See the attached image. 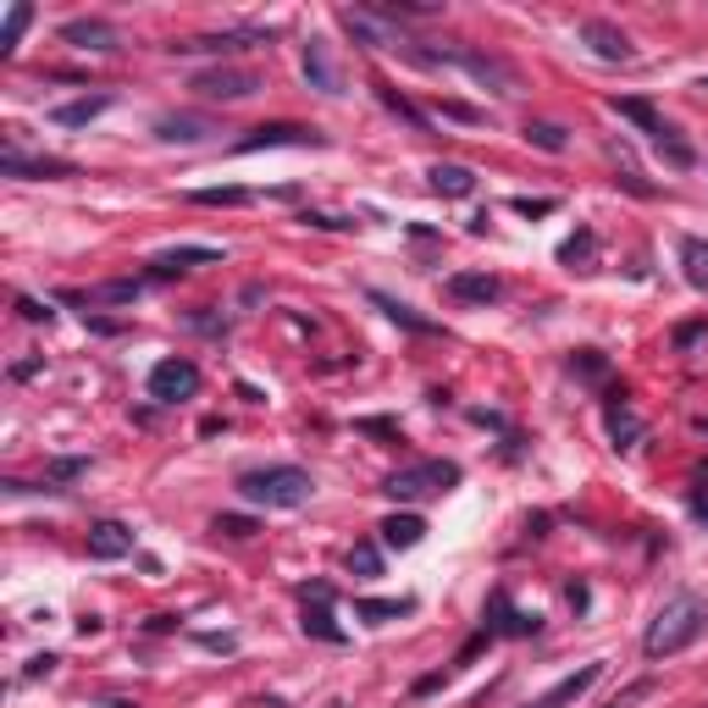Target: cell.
I'll use <instances>...</instances> for the list:
<instances>
[{"label":"cell","instance_id":"obj_28","mask_svg":"<svg viewBox=\"0 0 708 708\" xmlns=\"http://www.w3.org/2000/svg\"><path fill=\"white\" fill-rule=\"evenodd\" d=\"M194 205H249V189H194Z\"/></svg>","mask_w":708,"mask_h":708},{"label":"cell","instance_id":"obj_12","mask_svg":"<svg viewBox=\"0 0 708 708\" xmlns=\"http://www.w3.org/2000/svg\"><path fill=\"white\" fill-rule=\"evenodd\" d=\"M62 40L78 45V51H117V29H111L106 18H73V23L62 29Z\"/></svg>","mask_w":708,"mask_h":708},{"label":"cell","instance_id":"obj_16","mask_svg":"<svg viewBox=\"0 0 708 708\" xmlns=\"http://www.w3.org/2000/svg\"><path fill=\"white\" fill-rule=\"evenodd\" d=\"M598 675H603V664H581L576 675H565L554 691H543V697H537V702H526V708H565V702H576V697H581V691H587Z\"/></svg>","mask_w":708,"mask_h":708},{"label":"cell","instance_id":"obj_23","mask_svg":"<svg viewBox=\"0 0 708 708\" xmlns=\"http://www.w3.org/2000/svg\"><path fill=\"white\" fill-rule=\"evenodd\" d=\"M372 304L388 315V321H399V326H410V332H432V321L427 315H416L410 304H399V299H388V293H372Z\"/></svg>","mask_w":708,"mask_h":708},{"label":"cell","instance_id":"obj_21","mask_svg":"<svg viewBox=\"0 0 708 708\" xmlns=\"http://www.w3.org/2000/svg\"><path fill=\"white\" fill-rule=\"evenodd\" d=\"M680 266H686V282L697 293H708V244L702 238H680Z\"/></svg>","mask_w":708,"mask_h":708},{"label":"cell","instance_id":"obj_34","mask_svg":"<svg viewBox=\"0 0 708 708\" xmlns=\"http://www.w3.org/2000/svg\"><path fill=\"white\" fill-rule=\"evenodd\" d=\"M18 310H23L29 321H51V315H56V310H51V304H40V299H23Z\"/></svg>","mask_w":708,"mask_h":708},{"label":"cell","instance_id":"obj_10","mask_svg":"<svg viewBox=\"0 0 708 708\" xmlns=\"http://www.w3.org/2000/svg\"><path fill=\"white\" fill-rule=\"evenodd\" d=\"M581 40L592 45V56H603V62H636V51H631V40L614 29V23H581Z\"/></svg>","mask_w":708,"mask_h":708},{"label":"cell","instance_id":"obj_29","mask_svg":"<svg viewBox=\"0 0 708 708\" xmlns=\"http://www.w3.org/2000/svg\"><path fill=\"white\" fill-rule=\"evenodd\" d=\"M377 95H383V106H388V111H394V117H405V122H410V128H416V133H427V117H421V111H416V106H410V100H399V95H394V89H377Z\"/></svg>","mask_w":708,"mask_h":708},{"label":"cell","instance_id":"obj_37","mask_svg":"<svg viewBox=\"0 0 708 708\" xmlns=\"http://www.w3.org/2000/svg\"><path fill=\"white\" fill-rule=\"evenodd\" d=\"M697 521H702V526H708V504H697Z\"/></svg>","mask_w":708,"mask_h":708},{"label":"cell","instance_id":"obj_17","mask_svg":"<svg viewBox=\"0 0 708 708\" xmlns=\"http://www.w3.org/2000/svg\"><path fill=\"white\" fill-rule=\"evenodd\" d=\"M427 178H432V189H438L443 200H465V194H476V172H471V167H460V161H438Z\"/></svg>","mask_w":708,"mask_h":708},{"label":"cell","instance_id":"obj_7","mask_svg":"<svg viewBox=\"0 0 708 708\" xmlns=\"http://www.w3.org/2000/svg\"><path fill=\"white\" fill-rule=\"evenodd\" d=\"M0 172H7V178H23V183H45V178H73V161H56V155H23L18 144H7V155H0Z\"/></svg>","mask_w":708,"mask_h":708},{"label":"cell","instance_id":"obj_9","mask_svg":"<svg viewBox=\"0 0 708 708\" xmlns=\"http://www.w3.org/2000/svg\"><path fill=\"white\" fill-rule=\"evenodd\" d=\"M304 78L321 95H343V78H337V62H332V45L326 40H310L304 45Z\"/></svg>","mask_w":708,"mask_h":708},{"label":"cell","instance_id":"obj_35","mask_svg":"<svg viewBox=\"0 0 708 708\" xmlns=\"http://www.w3.org/2000/svg\"><path fill=\"white\" fill-rule=\"evenodd\" d=\"M702 337H708V326H680V332H675L680 348H691V343H702Z\"/></svg>","mask_w":708,"mask_h":708},{"label":"cell","instance_id":"obj_6","mask_svg":"<svg viewBox=\"0 0 708 708\" xmlns=\"http://www.w3.org/2000/svg\"><path fill=\"white\" fill-rule=\"evenodd\" d=\"M271 29H227V34H200V40H178L167 45L172 56H211V51H249V45H266Z\"/></svg>","mask_w":708,"mask_h":708},{"label":"cell","instance_id":"obj_38","mask_svg":"<svg viewBox=\"0 0 708 708\" xmlns=\"http://www.w3.org/2000/svg\"><path fill=\"white\" fill-rule=\"evenodd\" d=\"M702 89H708V78H702Z\"/></svg>","mask_w":708,"mask_h":708},{"label":"cell","instance_id":"obj_5","mask_svg":"<svg viewBox=\"0 0 708 708\" xmlns=\"http://www.w3.org/2000/svg\"><path fill=\"white\" fill-rule=\"evenodd\" d=\"M189 89L205 95V100H249V95L260 89V78L244 73V67H211V73H194Z\"/></svg>","mask_w":708,"mask_h":708},{"label":"cell","instance_id":"obj_22","mask_svg":"<svg viewBox=\"0 0 708 708\" xmlns=\"http://www.w3.org/2000/svg\"><path fill=\"white\" fill-rule=\"evenodd\" d=\"M354 614L372 620V625H388V620L410 614V598H366V603H354Z\"/></svg>","mask_w":708,"mask_h":708},{"label":"cell","instance_id":"obj_30","mask_svg":"<svg viewBox=\"0 0 708 708\" xmlns=\"http://www.w3.org/2000/svg\"><path fill=\"white\" fill-rule=\"evenodd\" d=\"M348 570H361V576H377V570H383V554H377L372 543H361V548L348 554Z\"/></svg>","mask_w":708,"mask_h":708},{"label":"cell","instance_id":"obj_18","mask_svg":"<svg viewBox=\"0 0 708 708\" xmlns=\"http://www.w3.org/2000/svg\"><path fill=\"white\" fill-rule=\"evenodd\" d=\"M304 598H315V609L304 603V631H310V636H321V642H343V631L332 625V609H326V603H332V592H326V587H310Z\"/></svg>","mask_w":708,"mask_h":708},{"label":"cell","instance_id":"obj_25","mask_svg":"<svg viewBox=\"0 0 708 708\" xmlns=\"http://www.w3.org/2000/svg\"><path fill=\"white\" fill-rule=\"evenodd\" d=\"M29 23H34V7H12V12H7V29H0V56L18 51V40H23Z\"/></svg>","mask_w":708,"mask_h":708},{"label":"cell","instance_id":"obj_8","mask_svg":"<svg viewBox=\"0 0 708 708\" xmlns=\"http://www.w3.org/2000/svg\"><path fill=\"white\" fill-rule=\"evenodd\" d=\"M277 144H326V139L310 133V128H293V122H266V128L244 133L233 150H238V155H255V150H277Z\"/></svg>","mask_w":708,"mask_h":708},{"label":"cell","instance_id":"obj_11","mask_svg":"<svg viewBox=\"0 0 708 708\" xmlns=\"http://www.w3.org/2000/svg\"><path fill=\"white\" fill-rule=\"evenodd\" d=\"M133 554V532L122 521H95L89 526V559H128Z\"/></svg>","mask_w":708,"mask_h":708},{"label":"cell","instance_id":"obj_19","mask_svg":"<svg viewBox=\"0 0 708 708\" xmlns=\"http://www.w3.org/2000/svg\"><path fill=\"white\" fill-rule=\"evenodd\" d=\"M449 293H454V299H471V304H493V299H498V277L454 271V277H449Z\"/></svg>","mask_w":708,"mask_h":708},{"label":"cell","instance_id":"obj_3","mask_svg":"<svg viewBox=\"0 0 708 708\" xmlns=\"http://www.w3.org/2000/svg\"><path fill=\"white\" fill-rule=\"evenodd\" d=\"M454 482H460V465H454V460H416V465L394 471L383 493H388V498H399V504H410V498L443 493V487H454Z\"/></svg>","mask_w":708,"mask_h":708},{"label":"cell","instance_id":"obj_26","mask_svg":"<svg viewBox=\"0 0 708 708\" xmlns=\"http://www.w3.org/2000/svg\"><path fill=\"white\" fill-rule=\"evenodd\" d=\"M526 139L537 144V150H548V155H559L570 139H565V128L559 122H526Z\"/></svg>","mask_w":708,"mask_h":708},{"label":"cell","instance_id":"obj_33","mask_svg":"<svg viewBox=\"0 0 708 708\" xmlns=\"http://www.w3.org/2000/svg\"><path fill=\"white\" fill-rule=\"evenodd\" d=\"M515 211H521V216H548L554 200H515Z\"/></svg>","mask_w":708,"mask_h":708},{"label":"cell","instance_id":"obj_32","mask_svg":"<svg viewBox=\"0 0 708 708\" xmlns=\"http://www.w3.org/2000/svg\"><path fill=\"white\" fill-rule=\"evenodd\" d=\"M304 222H310V227H326V233H337V227H354L348 216H321V211H304Z\"/></svg>","mask_w":708,"mask_h":708},{"label":"cell","instance_id":"obj_20","mask_svg":"<svg viewBox=\"0 0 708 708\" xmlns=\"http://www.w3.org/2000/svg\"><path fill=\"white\" fill-rule=\"evenodd\" d=\"M377 532H383L388 548H416V543L427 537V521H421V515H388Z\"/></svg>","mask_w":708,"mask_h":708},{"label":"cell","instance_id":"obj_14","mask_svg":"<svg viewBox=\"0 0 708 708\" xmlns=\"http://www.w3.org/2000/svg\"><path fill=\"white\" fill-rule=\"evenodd\" d=\"M117 106V95H84V100H67V106H56L51 117H56V128H89L95 117H106Z\"/></svg>","mask_w":708,"mask_h":708},{"label":"cell","instance_id":"obj_1","mask_svg":"<svg viewBox=\"0 0 708 708\" xmlns=\"http://www.w3.org/2000/svg\"><path fill=\"white\" fill-rule=\"evenodd\" d=\"M702 625H708V603L691 598V592H675V598L653 614V625H647V636H642V653H647V658H675V653H686V647L702 636Z\"/></svg>","mask_w":708,"mask_h":708},{"label":"cell","instance_id":"obj_36","mask_svg":"<svg viewBox=\"0 0 708 708\" xmlns=\"http://www.w3.org/2000/svg\"><path fill=\"white\" fill-rule=\"evenodd\" d=\"M443 117H454V122H482V111H471V106H443Z\"/></svg>","mask_w":708,"mask_h":708},{"label":"cell","instance_id":"obj_2","mask_svg":"<svg viewBox=\"0 0 708 708\" xmlns=\"http://www.w3.org/2000/svg\"><path fill=\"white\" fill-rule=\"evenodd\" d=\"M238 493L249 504H266V509H299V504H310L315 482L299 465H266V471H244L238 476Z\"/></svg>","mask_w":708,"mask_h":708},{"label":"cell","instance_id":"obj_24","mask_svg":"<svg viewBox=\"0 0 708 708\" xmlns=\"http://www.w3.org/2000/svg\"><path fill=\"white\" fill-rule=\"evenodd\" d=\"M609 438H614V449H631V443L642 438V421H636L625 405H614V410H609Z\"/></svg>","mask_w":708,"mask_h":708},{"label":"cell","instance_id":"obj_15","mask_svg":"<svg viewBox=\"0 0 708 708\" xmlns=\"http://www.w3.org/2000/svg\"><path fill=\"white\" fill-rule=\"evenodd\" d=\"M216 133V122H205V117H155V139H167V144H205Z\"/></svg>","mask_w":708,"mask_h":708},{"label":"cell","instance_id":"obj_13","mask_svg":"<svg viewBox=\"0 0 708 708\" xmlns=\"http://www.w3.org/2000/svg\"><path fill=\"white\" fill-rule=\"evenodd\" d=\"M222 260V249L216 244H178V249H161L150 266L161 271V277H172V271H189V266H216Z\"/></svg>","mask_w":708,"mask_h":708},{"label":"cell","instance_id":"obj_31","mask_svg":"<svg viewBox=\"0 0 708 708\" xmlns=\"http://www.w3.org/2000/svg\"><path fill=\"white\" fill-rule=\"evenodd\" d=\"M216 532H222V537H249V532H255V521H244V515H222V521H216Z\"/></svg>","mask_w":708,"mask_h":708},{"label":"cell","instance_id":"obj_27","mask_svg":"<svg viewBox=\"0 0 708 708\" xmlns=\"http://www.w3.org/2000/svg\"><path fill=\"white\" fill-rule=\"evenodd\" d=\"M89 299L95 304H133L139 299V282H100V288H89Z\"/></svg>","mask_w":708,"mask_h":708},{"label":"cell","instance_id":"obj_4","mask_svg":"<svg viewBox=\"0 0 708 708\" xmlns=\"http://www.w3.org/2000/svg\"><path fill=\"white\" fill-rule=\"evenodd\" d=\"M200 394V366L194 361H161L150 372V399L155 405H178V399H194Z\"/></svg>","mask_w":708,"mask_h":708}]
</instances>
